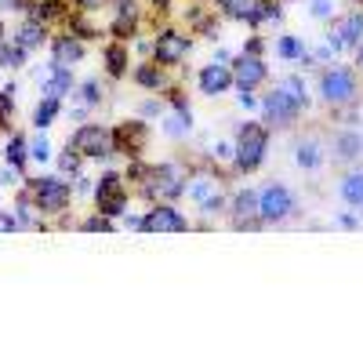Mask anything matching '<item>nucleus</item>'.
Returning <instances> with one entry per match:
<instances>
[{
	"label": "nucleus",
	"instance_id": "obj_1",
	"mask_svg": "<svg viewBox=\"0 0 363 338\" xmlns=\"http://www.w3.org/2000/svg\"><path fill=\"white\" fill-rule=\"evenodd\" d=\"M135 193L145 197V200H178L186 197V171H182L174 160H164V164H142L138 157L128 164V175H124Z\"/></svg>",
	"mask_w": 363,
	"mask_h": 338
},
{
	"label": "nucleus",
	"instance_id": "obj_2",
	"mask_svg": "<svg viewBox=\"0 0 363 338\" xmlns=\"http://www.w3.org/2000/svg\"><path fill=\"white\" fill-rule=\"evenodd\" d=\"M236 160L233 168L240 175H255L262 171L265 164V153H269V128L262 124V120H244V124L236 128Z\"/></svg>",
	"mask_w": 363,
	"mask_h": 338
},
{
	"label": "nucleus",
	"instance_id": "obj_3",
	"mask_svg": "<svg viewBox=\"0 0 363 338\" xmlns=\"http://www.w3.org/2000/svg\"><path fill=\"white\" fill-rule=\"evenodd\" d=\"M26 193H29V200L37 204V211L44 214H62V211H69V204H73V190H69V182H66V175L58 178V175H40V178H33L26 186Z\"/></svg>",
	"mask_w": 363,
	"mask_h": 338
},
{
	"label": "nucleus",
	"instance_id": "obj_4",
	"mask_svg": "<svg viewBox=\"0 0 363 338\" xmlns=\"http://www.w3.org/2000/svg\"><path fill=\"white\" fill-rule=\"evenodd\" d=\"M356 95H359V80H356V73L349 66H327L320 73V99L327 106H335V109L338 106H352Z\"/></svg>",
	"mask_w": 363,
	"mask_h": 338
},
{
	"label": "nucleus",
	"instance_id": "obj_5",
	"mask_svg": "<svg viewBox=\"0 0 363 338\" xmlns=\"http://www.w3.org/2000/svg\"><path fill=\"white\" fill-rule=\"evenodd\" d=\"M69 146L80 149L84 160H106V157H113V153H116L113 128H106V124H80L69 135Z\"/></svg>",
	"mask_w": 363,
	"mask_h": 338
},
{
	"label": "nucleus",
	"instance_id": "obj_6",
	"mask_svg": "<svg viewBox=\"0 0 363 338\" xmlns=\"http://www.w3.org/2000/svg\"><path fill=\"white\" fill-rule=\"evenodd\" d=\"M128 178L116 175V171H102L99 186H95V211L109 214V219H116V214H128Z\"/></svg>",
	"mask_w": 363,
	"mask_h": 338
},
{
	"label": "nucleus",
	"instance_id": "obj_7",
	"mask_svg": "<svg viewBox=\"0 0 363 338\" xmlns=\"http://www.w3.org/2000/svg\"><path fill=\"white\" fill-rule=\"evenodd\" d=\"M189 55H193V37H186V33H182V29H174V26L160 29V33L153 37V51H149V58H157L164 70L186 62Z\"/></svg>",
	"mask_w": 363,
	"mask_h": 338
},
{
	"label": "nucleus",
	"instance_id": "obj_8",
	"mask_svg": "<svg viewBox=\"0 0 363 338\" xmlns=\"http://www.w3.org/2000/svg\"><path fill=\"white\" fill-rule=\"evenodd\" d=\"M298 116H301V109L284 95L280 87H272V91H265V95H262V124H265L269 131H287V128H294Z\"/></svg>",
	"mask_w": 363,
	"mask_h": 338
},
{
	"label": "nucleus",
	"instance_id": "obj_9",
	"mask_svg": "<svg viewBox=\"0 0 363 338\" xmlns=\"http://www.w3.org/2000/svg\"><path fill=\"white\" fill-rule=\"evenodd\" d=\"M258 214H262V222H269V226L291 219L294 214V193L284 186V182H269L265 190H258Z\"/></svg>",
	"mask_w": 363,
	"mask_h": 338
},
{
	"label": "nucleus",
	"instance_id": "obj_10",
	"mask_svg": "<svg viewBox=\"0 0 363 338\" xmlns=\"http://www.w3.org/2000/svg\"><path fill=\"white\" fill-rule=\"evenodd\" d=\"M269 80V66H265V58L262 55H236L233 58V87L240 91H258L262 84Z\"/></svg>",
	"mask_w": 363,
	"mask_h": 338
},
{
	"label": "nucleus",
	"instance_id": "obj_11",
	"mask_svg": "<svg viewBox=\"0 0 363 338\" xmlns=\"http://www.w3.org/2000/svg\"><path fill=\"white\" fill-rule=\"evenodd\" d=\"M142 229H145V233H186V229H189V219H186V214H182L174 204L160 200L149 214H142Z\"/></svg>",
	"mask_w": 363,
	"mask_h": 338
},
{
	"label": "nucleus",
	"instance_id": "obj_12",
	"mask_svg": "<svg viewBox=\"0 0 363 338\" xmlns=\"http://www.w3.org/2000/svg\"><path fill=\"white\" fill-rule=\"evenodd\" d=\"M229 214H233V222L236 229H262V214H258V193L255 190H236L229 197Z\"/></svg>",
	"mask_w": 363,
	"mask_h": 338
},
{
	"label": "nucleus",
	"instance_id": "obj_13",
	"mask_svg": "<svg viewBox=\"0 0 363 338\" xmlns=\"http://www.w3.org/2000/svg\"><path fill=\"white\" fill-rule=\"evenodd\" d=\"M113 138H116V149L120 153L138 157V153L145 149V142H149V128L142 124V120H124V124L113 128Z\"/></svg>",
	"mask_w": 363,
	"mask_h": 338
},
{
	"label": "nucleus",
	"instance_id": "obj_14",
	"mask_svg": "<svg viewBox=\"0 0 363 338\" xmlns=\"http://www.w3.org/2000/svg\"><path fill=\"white\" fill-rule=\"evenodd\" d=\"M37 80H40L44 95H58V99H66L69 91L77 87V84H73V66H58V62H51L48 70H40Z\"/></svg>",
	"mask_w": 363,
	"mask_h": 338
},
{
	"label": "nucleus",
	"instance_id": "obj_15",
	"mask_svg": "<svg viewBox=\"0 0 363 338\" xmlns=\"http://www.w3.org/2000/svg\"><path fill=\"white\" fill-rule=\"evenodd\" d=\"M196 87L203 91V95H225V91L233 87V70L225 66V62H211V66H203L200 70V77H196Z\"/></svg>",
	"mask_w": 363,
	"mask_h": 338
},
{
	"label": "nucleus",
	"instance_id": "obj_16",
	"mask_svg": "<svg viewBox=\"0 0 363 338\" xmlns=\"http://www.w3.org/2000/svg\"><path fill=\"white\" fill-rule=\"evenodd\" d=\"M113 4H116V15L109 22V33L116 40H131L138 33V4L135 0H113Z\"/></svg>",
	"mask_w": 363,
	"mask_h": 338
},
{
	"label": "nucleus",
	"instance_id": "obj_17",
	"mask_svg": "<svg viewBox=\"0 0 363 338\" xmlns=\"http://www.w3.org/2000/svg\"><path fill=\"white\" fill-rule=\"evenodd\" d=\"M323 160H327V153H323V142H320L316 135L301 138V142L294 146V164L306 171V175H316V171L323 168Z\"/></svg>",
	"mask_w": 363,
	"mask_h": 338
},
{
	"label": "nucleus",
	"instance_id": "obj_18",
	"mask_svg": "<svg viewBox=\"0 0 363 338\" xmlns=\"http://www.w3.org/2000/svg\"><path fill=\"white\" fill-rule=\"evenodd\" d=\"M84 58V40L77 33H62V37H55L51 40V62L58 66H77Z\"/></svg>",
	"mask_w": 363,
	"mask_h": 338
},
{
	"label": "nucleus",
	"instance_id": "obj_19",
	"mask_svg": "<svg viewBox=\"0 0 363 338\" xmlns=\"http://www.w3.org/2000/svg\"><path fill=\"white\" fill-rule=\"evenodd\" d=\"M102 62H106V73H109L113 80L128 77V70H131V51H128V44H124V40L106 44V48H102Z\"/></svg>",
	"mask_w": 363,
	"mask_h": 338
},
{
	"label": "nucleus",
	"instance_id": "obj_20",
	"mask_svg": "<svg viewBox=\"0 0 363 338\" xmlns=\"http://www.w3.org/2000/svg\"><path fill=\"white\" fill-rule=\"evenodd\" d=\"M15 40H18L26 51L44 48V40H48V22H40V18H33V15H26V18L18 22V29H15Z\"/></svg>",
	"mask_w": 363,
	"mask_h": 338
},
{
	"label": "nucleus",
	"instance_id": "obj_21",
	"mask_svg": "<svg viewBox=\"0 0 363 338\" xmlns=\"http://www.w3.org/2000/svg\"><path fill=\"white\" fill-rule=\"evenodd\" d=\"M135 84L145 87V91H160V95L171 87V84H167V73H164V66L157 62V58H149V62L135 66Z\"/></svg>",
	"mask_w": 363,
	"mask_h": 338
},
{
	"label": "nucleus",
	"instance_id": "obj_22",
	"mask_svg": "<svg viewBox=\"0 0 363 338\" xmlns=\"http://www.w3.org/2000/svg\"><path fill=\"white\" fill-rule=\"evenodd\" d=\"M218 190H222V186H218L215 175H189V178H186V197H189L196 207H200L207 197H215Z\"/></svg>",
	"mask_w": 363,
	"mask_h": 338
},
{
	"label": "nucleus",
	"instance_id": "obj_23",
	"mask_svg": "<svg viewBox=\"0 0 363 338\" xmlns=\"http://www.w3.org/2000/svg\"><path fill=\"white\" fill-rule=\"evenodd\" d=\"M338 193H342V200H345L349 207H363V168H352V171L342 175Z\"/></svg>",
	"mask_w": 363,
	"mask_h": 338
},
{
	"label": "nucleus",
	"instance_id": "obj_24",
	"mask_svg": "<svg viewBox=\"0 0 363 338\" xmlns=\"http://www.w3.org/2000/svg\"><path fill=\"white\" fill-rule=\"evenodd\" d=\"M164 131H167L171 138H186V135L193 131V113H189V106H174L171 116H164Z\"/></svg>",
	"mask_w": 363,
	"mask_h": 338
},
{
	"label": "nucleus",
	"instance_id": "obj_25",
	"mask_svg": "<svg viewBox=\"0 0 363 338\" xmlns=\"http://www.w3.org/2000/svg\"><path fill=\"white\" fill-rule=\"evenodd\" d=\"M338 33L345 40V48H359L363 44V11H349L338 18Z\"/></svg>",
	"mask_w": 363,
	"mask_h": 338
},
{
	"label": "nucleus",
	"instance_id": "obj_26",
	"mask_svg": "<svg viewBox=\"0 0 363 338\" xmlns=\"http://www.w3.org/2000/svg\"><path fill=\"white\" fill-rule=\"evenodd\" d=\"M58 113H62V99H58V95H44L37 102V113H33V128L48 131L55 120H58Z\"/></svg>",
	"mask_w": 363,
	"mask_h": 338
},
{
	"label": "nucleus",
	"instance_id": "obj_27",
	"mask_svg": "<svg viewBox=\"0 0 363 338\" xmlns=\"http://www.w3.org/2000/svg\"><path fill=\"white\" fill-rule=\"evenodd\" d=\"M277 87L284 91V95H287L301 113L309 109V87H306V77H280V84H277Z\"/></svg>",
	"mask_w": 363,
	"mask_h": 338
},
{
	"label": "nucleus",
	"instance_id": "obj_28",
	"mask_svg": "<svg viewBox=\"0 0 363 338\" xmlns=\"http://www.w3.org/2000/svg\"><path fill=\"white\" fill-rule=\"evenodd\" d=\"M363 153V138L356 135V131H342L338 138H335V160H345V164H352L356 157Z\"/></svg>",
	"mask_w": 363,
	"mask_h": 338
},
{
	"label": "nucleus",
	"instance_id": "obj_29",
	"mask_svg": "<svg viewBox=\"0 0 363 338\" xmlns=\"http://www.w3.org/2000/svg\"><path fill=\"white\" fill-rule=\"evenodd\" d=\"M26 58H29V51L18 44V40H0V66L4 70H22L26 66Z\"/></svg>",
	"mask_w": 363,
	"mask_h": 338
},
{
	"label": "nucleus",
	"instance_id": "obj_30",
	"mask_svg": "<svg viewBox=\"0 0 363 338\" xmlns=\"http://www.w3.org/2000/svg\"><path fill=\"white\" fill-rule=\"evenodd\" d=\"M4 157H8V164H11L15 171H26V164H29V146H26L22 135H11V138H8Z\"/></svg>",
	"mask_w": 363,
	"mask_h": 338
},
{
	"label": "nucleus",
	"instance_id": "obj_31",
	"mask_svg": "<svg viewBox=\"0 0 363 338\" xmlns=\"http://www.w3.org/2000/svg\"><path fill=\"white\" fill-rule=\"evenodd\" d=\"M258 0H215V8L225 15V18H236V22H247V15L255 11Z\"/></svg>",
	"mask_w": 363,
	"mask_h": 338
},
{
	"label": "nucleus",
	"instance_id": "obj_32",
	"mask_svg": "<svg viewBox=\"0 0 363 338\" xmlns=\"http://www.w3.org/2000/svg\"><path fill=\"white\" fill-rule=\"evenodd\" d=\"M80 164H84V157H80L77 146H66L62 153H58V171H62L66 178H69V175L77 178V175H80Z\"/></svg>",
	"mask_w": 363,
	"mask_h": 338
},
{
	"label": "nucleus",
	"instance_id": "obj_33",
	"mask_svg": "<svg viewBox=\"0 0 363 338\" xmlns=\"http://www.w3.org/2000/svg\"><path fill=\"white\" fill-rule=\"evenodd\" d=\"M277 55L284 58V62H298V58L306 55V44H301L298 37H280L277 40Z\"/></svg>",
	"mask_w": 363,
	"mask_h": 338
},
{
	"label": "nucleus",
	"instance_id": "obj_34",
	"mask_svg": "<svg viewBox=\"0 0 363 338\" xmlns=\"http://www.w3.org/2000/svg\"><path fill=\"white\" fill-rule=\"evenodd\" d=\"M77 95H80V102H84L87 109H95V106L102 102V80H95V77H91V80H84Z\"/></svg>",
	"mask_w": 363,
	"mask_h": 338
},
{
	"label": "nucleus",
	"instance_id": "obj_35",
	"mask_svg": "<svg viewBox=\"0 0 363 338\" xmlns=\"http://www.w3.org/2000/svg\"><path fill=\"white\" fill-rule=\"evenodd\" d=\"M80 229H84V233H113L116 226H113V219H109V214L95 211L91 219H84V222H80Z\"/></svg>",
	"mask_w": 363,
	"mask_h": 338
},
{
	"label": "nucleus",
	"instance_id": "obj_36",
	"mask_svg": "<svg viewBox=\"0 0 363 338\" xmlns=\"http://www.w3.org/2000/svg\"><path fill=\"white\" fill-rule=\"evenodd\" d=\"M218 211H225V193H222V190L200 204V214H207V219H211V214H218Z\"/></svg>",
	"mask_w": 363,
	"mask_h": 338
},
{
	"label": "nucleus",
	"instance_id": "obj_37",
	"mask_svg": "<svg viewBox=\"0 0 363 338\" xmlns=\"http://www.w3.org/2000/svg\"><path fill=\"white\" fill-rule=\"evenodd\" d=\"M211 157H215V160H236V142H218V146H211Z\"/></svg>",
	"mask_w": 363,
	"mask_h": 338
},
{
	"label": "nucleus",
	"instance_id": "obj_38",
	"mask_svg": "<svg viewBox=\"0 0 363 338\" xmlns=\"http://www.w3.org/2000/svg\"><path fill=\"white\" fill-rule=\"evenodd\" d=\"M69 4L80 11V15H95V11H102L109 0H69Z\"/></svg>",
	"mask_w": 363,
	"mask_h": 338
},
{
	"label": "nucleus",
	"instance_id": "obj_39",
	"mask_svg": "<svg viewBox=\"0 0 363 338\" xmlns=\"http://www.w3.org/2000/svg\"><path fill=\"white\" fill-rule=\"evenodd\" d=\"M29 157L40 160V164H48V160H51V142H48V138H37L33 149H29Z\"/></svg>",
	"mask_w": 363,
	"mask_h": 338
},
{
	"label": "nucleus",
	"instance_id": "obj_40",
	"mask_svg": "<svg viewBox=\"0 0 363 338\" xmlns=\"http://www.w3.org/2000/svg\"><path fill=\"white\" fill-rule=\"evenodd\" d=\"M330 11H335V8H330V0H313V15L316 18H330Z\"/></svg>",
	"mask_w": 363,
	"mask_h": 338
},
{
	"label": "nucleus",
	"instance_id": "obj_41",
	"mask_svg": "<svg viewBox=\"0 0 363 338\" xmlns=\"http://www.w3.org/2000/svg\"><path fill=\"white\" fill-rule=\"evenodd\" d=\"M18 222H15V214H0V233H15Z\"/></svg>",
	"mask_w": 363,
	"mask_h": 338
},
{
	"label": "nucleus",
	"instance_id": "obj_42",
	"mask_svg": "<svg viewBox=\"0 0 363 338\" xmlns=\"http://www.w3.org/2000/svg\"><path fill=\"white\" fill-rule=\"evenodd\" d=\"M262 48H265V40H262V37H251V40L244 44V51H247V55H262Z\"/></svg>",
	"mask_w": 363,
	"mask_h": 338
},
{
	"label": "nucleus",
	"instance_id": "obj_43",
	"mask_svg": "<svg viewBox=\"0 0 363 338\" xmlns=\"http://www.w3.org/2000/svg\"><path fill=\"white\" fill-rule=\"evenodd\" d=\"M240 106H244V109H255V106H258L255 91H240Z\"/></svg>",
	"mask_w": 363,
	"mask_h": 338
},
{
	"label": "nucleus",
	"instance_id": "obj_44",
	"mask_svg": "<svg viewBox=\"0 0 363 338\" xmlns=\"http://www.w3.org/2000/svg\"><path fill=\"white\" fill-rule=\"evenodd\" d=\"M160 109H164V102H145L142 106V116H157Z\"/></svg>",
	"mask_w": 363,
	"mask_h": 338
},
{
	"label": "nucleus",
	"instance_id": "obj_45",
	"mask_svg": "<svg viewBox=\"0 0 363 338\" xmlns=\"http://www.w3.org/2000/svg\"><path fill=\"white\" fill-rule=\"evenodd\" d=\"M215 62H225V66H229V62H233V55H229L225 48H218V51H215Z\"/></svg>",
	"mask_w": 363,
	"mask_h": 338
},
{
	"label": "nucleus",
	"instance_id": "obj_46",
	"mask_svg": "<svg viewBox=\"0 0 363 338\" xmlns=\"http://www.w3.org/2000/svg\"><path fill=\"white\" fill-rule=\"evenodd\" d=\"M342 229H356V219H352V214H342Z\"/></svg>",
	"mask_w": 363,
	"mask_h": 338
},
{
	"label": "nucleus",
	"instance_id": "obj_47",
	"mask_svg": "<svg viewBox=\"0 0 363 338\" xmlns=\"http://www.w3.org/2000/svg\"><path fill=\"white\" fill-rule=\"evenodd\" d=\"M153 8H157V11H167V8H171V0H153Z\"/></svg>",
	"mask_w": 363,
	"mask_h": 338
},
{
	"label": "nucleus",
	"instance_id": "obj_48",
	"mask_svg": "<svg viewBox=\"0 0 363 338\" xmlns=\"http://www.w3.org/2000/svg\"><path fill=\"white\" fill-rule=\"evenodd\" d=\"M356 62H359V70H363V44H359V51H356Z\"/></svg>",
	"mask_w": 363,
	"mask_h": 338
},
{
	"label": "nucleus",
	"instance_id": "obj_49",
	"mask_svg": "<svg viewBox=\"0 0 363 338\" xmlns=\"http://www.w3.org/2000/svg\"><path fill=\"white\" fill-rule=\"evenodd\" d=\"M0 40H4V22H0Z\"/></svg>",
	"mask_w": 363,
	"mask_h": 338
}]
</instances>
